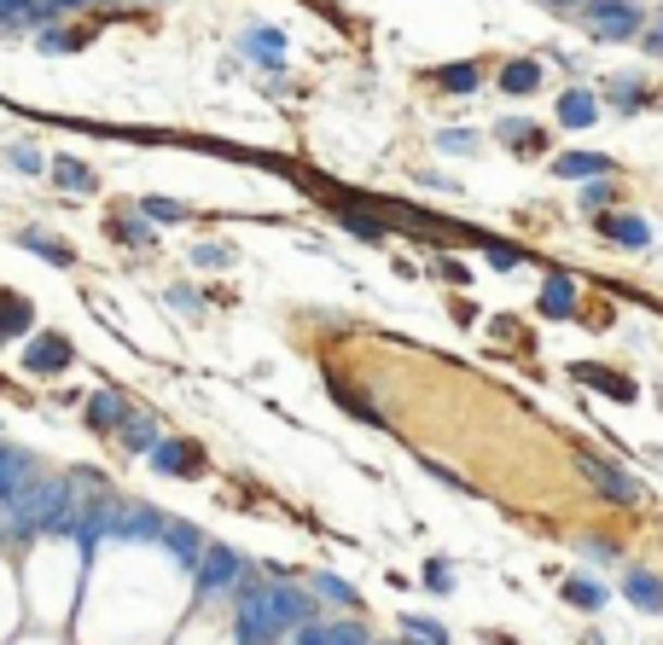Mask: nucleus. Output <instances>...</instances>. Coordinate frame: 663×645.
<instances>
[{"label":"nucleus","instance_id":"1","mask_svg":"<svg viewBox=\"0 0 663 645\" xmlns=\"http://www.w3.org/2000/svg\"><path fill=\"white\" fill-rule=\"evenodd\" d=\"M570 460H576V471H582V477H588L593 488H600L605 500H617V506H640V500H646V488H640L635 477H628L623 466H611L605 454H593V448H576Z\"/></svg>","mask_w":663,"mask_h":645},{"label":"nucleus","instance_id":"2","mask_svg":"<svg viewBox=\"0 0 663 645\" xmlns=\"http://www.w3.org/2000/svg\"><path fill=\"white\" fill-rule=\"evenodd\" d=\"M193 582H198V599H216V593H233V587L245 582V558L233 553V547H204L198 570H193Z\"/></svg>","mask_w":663,"mask_h":645},{"label":"nucleus","instance_id":"3","mask_svg":"<svg viewBox=\"0 0 663 645\" xmlns=\"http://www.w3.org/2000/svg\"><path fill=\"white\" fill-rule=\"evenodd\" d=\"M582 24H588L600 41H628V36L640 29V7H635V0H588V7H582Z\"/></svg>","mask_w":663,"mask_h":645},{"label":"nucleus","instance_id":"4","mask_svg":"<svg viewBox=\"0 0 663 645\" xmlns=\"http://www.w3.org/2000/svg\"><path fill=\"white\" fill-rule=\"evenodd\" d=\"M146 460H151V471H158V477H186V483L204 477V448L186 443V436H163V443L151 448Z\"/></svg>","mask_w":663,"mask_h":645},{"label":"nucleus","instance_id":"5","mask_svg":"<svg viewBox=\"0 0 663 645\" xmlns=\"http://www.w3.org/2000/svg\"><path fill=\"white\" fill-rule=\"evenodd\" d=\"M71 361H76V349H71V337H64V332H41V337H29V349H24V372H29V379H59Z\"/></svg>","mask_w":663,"mask_h":645},{"label":"nucleus","instance_id":"6","mask_svg":"<svg viewBox=\"0 0 663 645\" xmlns=\"http://www.w3.org/2000/svg\"><path fill=\"white\" fill-rule=\"evenodd\" d=\"M36 477H41V471H36V460H29L24 448H7V443H0V512H12V506H19L29 488H36Z\"/></svg>","mask_w":663,"mask_h":645},{"label":"nucleus","instance_id":"7","mask_svg":"<svg viewBox=\"0 0 663 645\" xmlns=\"http://www.w3.org/2000/svg\"><path fill=\"white\" fill-rule=\"evenodd\" d=\"M163 512H158V506H146V500H116V512H111V535L116 541H158L163 535Z\"/></svg>","mask_w":663,"mask_h":645},{"label":"nucleus","instance_id":"8","mask_svg":"<svg viewBox=\"0 0 663 645\" xmlns=\"http://www.w3.org/2000/svg\"><path fill=\"white\" fill-rule=\"evenodd\" d=\"M82 419H88L94 431H123V424L134 419V401L123 396V389H94V396L82 401Z\"/></svg>","mask_w":663,"mask_h":645},{"label":"nucleus","instance_id":"9","mask_svg":"<svg viewBox=\"0 0 663 645\" xmlns=\"http://www.w3.org/2000/svg\"><path fill=\"white\" fill-rule=\"evenodd\" d=\"M570 379H576V384H593V389H600V396L623 401V407L640 396V384L628 379V372H611V367H600V361H576V367H570Z\"/></svg>","mask_w":663,"mask_h":645},{"label":"nucleus","instance_id":"10","mask_svg":"<svg viewBox=\"0 0 663 645\" xmlns=\"http://www.w3.org/2000/svg\"><path fill=\"white\" fill-rule=\"evenodd\" d=\"M623 599L652 617V610H663V575L646 570V565H628V570H623Z\"/></svg>","mask_w":663,"mask_h":645},{"label":"nucleus","instance_id":"11","mask_svg":"<svg viewBox=\"0 0 663 645\" xmlns=\"http://www.w3.org/2000/svg\"><path fill=\"white\" fill-rule=\"evenodd\" d=\"M163 547H169V558H175L181 570H198V558H204V535L193 530V523H181V518H169L163 523Z\"/></svg>","mask_w":663,"mask_h":645},{"label":"nucleus","instance_id":"12","mask_svg":"<svg viewBox=\"0 0 663 645\" xmlns=\"http://www.w3.org/2000/svg\"><path fill=\"white\" fill-rule=\"evenodd\" d=\"M29 326H36V309H29V297H19V292H7V285H0V344L24 337Z\"/></svg>","mask_w":663,"mask_h":645},{"label":"nucleus","instance_id":"13","mask_svg":"<svg viewBox=\"0 0 663 645\" xmlns=\"http://www.w3.org/2000/svg\"><path fill=\"white\" fill-rule=\"evenodd\" d=\"M297 645H367V628L361 622H332V628L303 622L297 628Z\"/></svg>","mask_w":663,"mask_h":645},{"label":"nucleus","instance_id":"14","mask_svg":"<svg viewBox=\"0 0 663 645\" xmlns=\"http://www.w3.org/2000/svg\"><path fill=\"white\" fill-rule=\"evenodd\" d=\"M541 314L548 320H570L576 314V280L570 274H548V285H541Z\"/></svg>","mask_w":663,"mask_h":645},{"label":"nucleus","instance_id":"15","mask_svg":"<svg viewBox=\"0 0 663 645\" xmlns=\"http://www.w3.org/2000/svg\"><path fill=\"white\" fill-rule=\"evenodd\" d=\"M116 443H123L128 454H151V448L163 443V431H158V419H151V413H140V407H134V419L116 431Z\"/></svg>","mask_w":663,"mask_h":645},{"label":"nucleus","instance_id":"16","mask_svg":"<svg viewBox=\"0 0 663 645\" xmlns=\"http://www.w3.org/2000/svg\"><path fill=\"white\" fill-rule=\"evenodd\" d=\"M553 175H558V181H588V175H611V158H600V151H565V158H553Z\"/></svg>","mask_w":663,"mask_h":645},{"label":"nucleus","instance_id":"17","mask_svg":"<svg viewBox=\"0 0 663 645\" xmlns=\"http://www.w3.org/2000/svg\"><path fill=\"white\" fill-rule=\"evenodd\" d=\"M600 233H605V239H617V245H628V250H640L646 239H652V227H646L640 215H628V210L605 215V222H600Z\"/></svg>","mask_w":663,"mask_h":645},{"label":"nucleus","instance_id":"18","mask_svg":"<svg viewBox=\"0 0 663 645\" xmlns=\"http://www.w3.org/2000/svg\"><path fill=\"white\" fill-rule=\"evenodd\" d=\"M593 116H600V99H593L588 88H570L565 99H558V123L565 128H588Z\"/></svg>","mask_w":663,"mask_h":645},{"label":"nucleus","instance_id":"19","mask_svg":"<svg viewBox=\"0 0 663 645\" xmlns=\"http://www.w3.org/2000/svg\"><path fill=\"white\" fill-rule=\"evenodd\" d=\"M541 88V64L536 59H513L501 71V94H513V99H524V94H536Z\"/></svg>","mask_w":663,"mask_h":645},{"label":"nucleus","instance_id":"20","mask_svg":"<svg viewBox=\"0 0 663 645\" xmlns=\"http://www.w3.org/2000/svg\"><path fill=\"white\" fill-rule=\"evenodd\" d=\"M431 82H437L442 94H478L483 88V71H478V64H442Z\"/></svg>","mask_w":663,"mask_h":645},{"label":"nucleus","instance_id":"21","mask_svg":"<svg viewBox=\"0 0 663 645\" xmlns=\"http://www.w3.org/2000/svg\"><path fill=\"white\" fill-rule=\"evenodd\" d=\"M245 53L262 59V64H285V36H280V29H250V36H245Z\"/></svg>","mask_w":663,"mask_h":645},{"label":"nucleus","instance_id":"22","mask_svg":"<svg viewBox=\"0 0 663 645\" xmlns=\"http://www.w3.org/2000/svg\"><path fill=\"white\" fill-rule=\"evenodd\" d=\"M565 605H576V610H588V617H593V610L605 605V587L588 582V575H570V582H565Z\"/></svg>","mask_w":663,"mask_h":645},{"label":"nucleus","instance_id":"23","mask_svg":"<svg viewBox=\"0 0 663 645\" xmlns=\"http://www.w3.org/2000/svg\"><path fill=\"white\" fill-rule=\"evenodd\" d=\"M327 389H332V401H337V407H349L355 419H367V424H384V413H379V407H372V401H361V396H355V389H349L344 379H327Z\"/></svg>","mask_w":663,"mask_h":645},{"label":"nucleus","instance_id":"24","mask_svg":"<svg viewBox=\"0 0 663 645\" xmlns=\"http://www.w3.org/2000/svg\"><path fill=\"white\" fill-rule=\"evenodd\" d=\"M315 593H327L332 605H349V610L361 605V593H355V582H344V575H332V570H320V575H315Z\"/></svg>","mask_w":663,"mask_h":645},{"label":"nucleus","instance_id":"25","mask_svg":"<svg viewBox=\"0 0 663 645\" xmlns=\"http://www.w3.org/2000/svg\"><path fill=\"white\" fill-rule=\"evenodd\" d=\"M402 634L419 640V645H449V628H442L437 617H402Z\"/></svg>","mask_w":663,"mask_h":645},{"label":"nucleus","instance_id":"26","mask_svg":"<svg viewBox=\"0 0 663 645\" xmlns=\"http://www.w3.org/2000/svg\"><path fill=\"white\" fill-rule=\"evenodd\" d=\"M19 245L24 250H41L47 262H59V268H71L76 257H71V245H59V239H47V233H19Z\"/></svg>","mask_w":663,"mask_h":645},{"label":"nucleus","instance_id":"27","mask_svg":"<svg viewBox=\"0 0 663 645\" xmlns=\"http://www.w3.org/2000/svg\"><path fill=\"white\" fill-rule=\"evenodd\" d=\"M53 175H59V186H71V193H94V169H82L76 158H53Z\"/></svg>","mask_w":663,"mask_h":645},{"label":"nucleus","instance_id":"28","mask_svg":"<svg viewBox=\"0 0 663 645\" xmlns=\"http://www.w3.org/2000/svg\"><path fill=\"white\" fill-rule=\"evenodd\" d=\"M337 222H344V227L355 233V239H367V245H379V239H384V222H379V215H361V210H337Z\"/></svg>","mask_w":663,"mask_h":645},{"label":"nucleus","instance_id":"29","mask_svg":"<svg viewBox=\"0 0 663 645\" xmlns=\"http://www.w3.org/2000/svg\"><path fill=\"white\" fill-rule=\"evenodd\" d=\"M483 250H489V268H495V274H513V268L524 262V250L518 245H501V239H483Z\"/></svg>","mask_w":663,"mask_h":645},{"label":"nucleus","instance_id":"30","mask_svg":"<svg viewBox=\"0 0 663 645\" xmlns=\"http://www.w3.org/2000/svg\"><path fill=\"white\" fill-rule=\"evenodd\" d=\"M501 140L513 146V151H536V146H541V134H536L530 123H501Z\"/></svg>","mask_w":663,"mask_h":645},{"label":"nucleus","instance_id":"31","mask_svg":"<svg viewBox=\"0 0 663 645\" xmlns=\"http://www.w3.org/2000/svg\"><path fill=\"white\" fill-rule=\"evenodd\" d=\"M611 106H617V111H640L646 106L640 82H611Z\"/></svg>","mask_w":663,"mask_h":645},{"label":"nucleus","instance_id":"32","mask_svg":"<svg viewBox=\"0 0 663 645\" xmlns=\"http://www.w3.org/2000/svg\"><path fill=\"white\" fill-rule=\"evenodd\" d=\"M437 146H442V151H454V158H471V151H478V140H471L466 128H442V134H437Z\"/></svg>","mask_w":663,"mask_h":645},{"label":"nucleus","instance_id":"33","mask_svg":"<svg viewBox=\"0 0 663 645\" xmlns=\"http://www.w3.org/2000/svg\"><path fill=\"white\" fill-rule=\"evenodd\" d=\"M611 198H617V186H611V181H588V186H582V203H588V210H605Z\"/></svg>","mask_w":663,"mask_h":645},{"label":"nucleus","instance_id":"34","mask_svg":"<svg viewBox=\"0 0 663 645\" xmlns=\"http://www.w3.org/2000/svg\"><path fill=\"white\" fill-rule=\"evenodd\" d=\"M193 262H198V268H228V262H233V250H228V245H198V250H193Z\"/></svg>","mask_w":663,"mask_h":645},{"label":"nucleus","instance_id":"35","mask_svg":"<svg viewBox=\"0 0 663 645\" xmlns=\"http://www.w3.org/2000/svg\"><path fill=\"white\" fill-rule=\"evenodd\" d=\"M425 587H437V593H449L454 587V570L442 565V558H431V565H425Z\"/></svg>","mask_w":663,"mask_h":645},{"label":"nucleus","instance_id":"36","mask_svg":"<svg viewBox=\"0 0 663 645\" xmlns=\"http://www.w3.org/2000/svg\"><path fill=\"white\" fill-rule=\"evenodd\" d=\"M146 215H158V222H181L186 210H181L175 198H146Z\"/></svg>","mask_w":663,"mask_h":645},{"label":"nucleus","instance_id":"37","mask_svg":"<svg viewBox=\"0 0 663 645\" xmlns=\"http://www.w3.org/2000/svg\"><path fill=\"white\" fill-rule=\"evenodd\" d=\"M431 274H442L449 285H466V280H471V274H466V262H454V257H437V268H431Z\"/></svg>","mask_w":663,"mask_h":645},{"label":"nucleus","instance_id":"38","mask_svg":"<svg viewBox=\"0 0 663 645\" xmlns=\"http://www.w3.org/2000/svg\"><path fill=\"white\" fill-rule=\"evenodd\" d=\"M116 227V239H128V245H151V227L146 222H111Z\"/></svg>","mask_w":663,"mask_h":645},{"label":"nucleus","instance_id":"39","mask_svg":"<svg viewBox=\"0 0 663 645\" xmlns=\"http://www.w3.org/2000/svg\"><path fill=\"white\" fill-rule=\"evenodd\" d=\"M12 163L29 169V175H41V151H36V146H12Z\"/></svg>","mask_w":663,"mask_h":645},{"label":"nucleus","instance_id":"40","mask_svg":"<svg viewBox=\"0 0 663 645\" xmlns=\"http://www.w3.org/2000/svg\"><path fill=\"white\" fill-rule=\"evenodd\" d=\"M652 47H663V12H658V18H652Z\"/></svg>","mask_w":663,"mask_h":645},{"label":"nucleus","instance_id":"41","mask_svg":"<svg viewBox=\"0 0 663 645\" xmlns=\"http://www.w3.org/2000/svg\"><path fill=\"white\" fill-rule=\"evenodd\" d=\"M553 7H588V0H553Z\"/></svg>","mask_w":663,"mask_h":645},{"label":"nucleus","instance_id":"42","mask_svg":"<svg viewBox=\"0 0 663 645\" xmlns=\"http://www.w3.org/2000/svg\"><path fill=\"white\" fill-rule=\"evenodd\" d=\"M495 645H513V640H501V634H495Z\"/></svg>","mask_w":663,"mask_h":645}]
</instances>
